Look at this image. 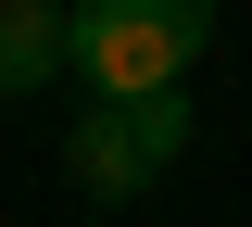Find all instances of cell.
Returning a JSON list of instances; mask_svg holds the SVG:
<instances>
[{
    "label": "cell",
    "mask_w": 252,
    "mask_h": 227,
    "mask_svg": "<svg viewBox=\"0 0 252 227\" xmlns=\"http://www.w3.org/2000/svg\"><path fill=\"white\" fill-rule=\"evenodd\" d=\"M63 164H76V190H89V202H139V190L164 177L152 127H139L126 101H89V114H76V139H63Z\"/></svg>",
    "instance_id": "2"
},
{
    "label": "cell",
    "mask_w": 252,
    "mask_h": 227,
    "mask_svg": "<svg viewBox=\"0 0 252 227\" xmlns=\"http://www.w3.org/2000/svg\"><path fill=\"white\" fill-rule=\"evenodd\" d=\"M202 38H215V0H76V76L101 101L189 89Z\"/></svg>",
    "instance_id": "1"
},
{
    "label": "cell",
    "mask_w": 252,
    "mask_h": 227,
    "mask_svg": "<svg viewBox=\"0 0 252 227\" xmlns=\"http://www.w3.org/2000/svg\"><path fill=\"white\" fill-rule=\"evenodd\" d=\"M63 64H76V13L63 0H0V101L51 89Z\"/></svg>",
    "instance_id": "3"
}]
</instances>
